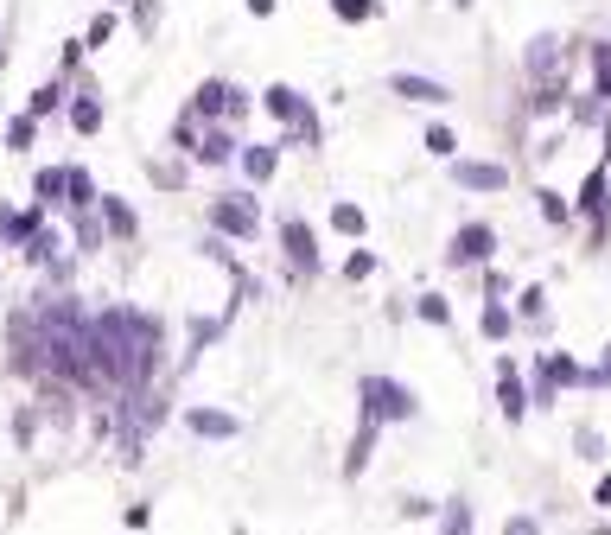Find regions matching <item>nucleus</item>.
Masks as SVG:
<instances>
[{"instance_id": "f257e3e1", "label": "nucleus", "mask_w": 611, "mask_h": 535, "mask_svg": "<svg viewBox=\"0 0 611 535\" xmlns=\"http://www.w3.org/2000/svg\"><path fill=\"white\" fill-rule=\"evenodd\" d=\"M357 421L408 427V421H421V395L401 383V376H389V370H363L357 376Z\"/></svg>"}, {"instance_id": "f03ea898", "label": "nucleus", "mask_w": 611, "mask_h": 535, "mask_svg": "<svg viewBox=\"0 0 611 535\" xmlns=\"http://www.w3.org/2000/svg\"><path fill=\"white\" fill-rule=\"evenodd\" d=\"M261 115L281 128V147H312V153L325 147L319 109H312V96L293 90V83H268V90H261Z\"/></svg>"}, {"instance_id": "7ed1b4c3", "label": "nucleus", "mask_w": 611, "mask_h": 535, "mask_svg": "<svg viewBox=\"0 0 611 535\" xmlns=\"http://www.w3.org/2000/svg\"><path fill=\"white\" fill-rule=\"evenodd\" d=\"M185 109L198 115L204 128H242V122L261 109V96H249V90H242V83H230V77H204L198 90L185 96Z\"/></svg>"}, {"instance_id": "20e7f679", "label": "nucleus", "mask_w": 611, "mask_h": 535, "mask_svg": "<svg viewBox=\"0 0 611 535\" xmlns=\"http://www.w3.org/2000/svg\"><path fill=\"white\" fill-rule=\"evenodd\" d=\"M204 223H211V236H223V243H261V230H268L255 192H217L204 204Z\"/></svg>"}, {"instance_id": "39448f33", "label": "nucleus", "mask_w": 611, "mask_h": 535, "mask_svg": "<svg viewBox=\"0 0 611 535\" xmlns=\"http://www.w3.org/2000/svg\"><path fill=\"white\" fill-rule=\"evenodd\" d=\"M274 243H281L287 281H319V274H325V249H319V230H312L306 217H281V223H274Z\"/></svg>"}, {"instance_id": "423d86ee", "label": "nucleus", "mask_w": 611, "mask_h": 535, "mask_svg": "<svg viewBox=\"0 0 611 535\" xmlns=\"http://www.w3.org/2000/svg\"><path fill=\"white\" fill-rule=\"evenodd\" d=\"M497 262V223L491 217H465L459 230L446 236V268L452 274H484Z\"/></svg>"}, {"instance_id": "0eeeda50", "label": "nucleus", "mask_w": 611, "mask_h": 535, "mask_svg": "<svg viewBox=\"0 0 611 535\" xmlns=\"http://www.w3.org/2000/svg\"><path fill=\"white\" fill-rule=\"evenodd\" d=\"M529 376H548V383L561 389V395H567V389H586V395H592V389H605L599 364H580L573 351H535V357H529Z\"/></svg>"}, {"instance_id": "6e6552de", "label": "nucleus", "mask_w": 611, "mask_h": 535, "mask_svg": "<svg viewBox=\"0 0 611 535\" xmlns=\"http://www.w3.org/2000/svg\"><path fill=\"white\" fill-rule=\"evenodd\" d=\"M39 230H51L45 204H7V198H0V243H7V249H26Z\"/></svg>"}, {"instance_id": "1a4fd4ad", "label": "nucleus", "mask_w": 611, "mask_h": 535, "mask_svg": "<svg viewBox=\"0 0 611 535\" xmlns=\"http://www.w3.org/2000/svg\"><path fill=\"white\" fill-rule=\"evenodd\" d=\"M382 90L401 96V102H421V109H446V102H452V83L421 77V71H389V77H382Z\"/></svg>"}, {"instance_id": "9d476101", "label": "nucleus", "mask_w": 611, "mask_h": 535, "mask_svg": "<svg viewBox=\"0 0 611 535\" xmlns=\"http://www.w3.org/2000/svg\"><path fill=\"white\" fill-rule=\"evenodd\" d=\"M446 179L459 185V192H510L516 172L503 166V160H452V166H446Z\"/></svg>"}, {"instance_id": "9b49d317", "label": "nucleus", "mask_w": 611, "mask_h": 535, "mask_svg": "<svg viewBox=\"0 0 611 535\" xmlns=\"http://www.w3.org/2000/svg\"><path fill=\"white\" fill-rule=\"evenodd\" d=\"M573 217H580V223H611V166L605 160L580 179V192H573Z\"/></svg>"}, {"instance_id": "f8f14e48", "label": "nucleus", "mask_w": 611, "mask_h": 535, "mask_svg": "<svg viewBox=\"0 0 611 535\" xmlns=\"http://www.w3.org/2000/svg\"><path fill=\"white\" fill-rule=\"evenodd\" d=\"M179 421H185V434H198V440H236V434H242V414H230V408H211V402L179 408Z\"/></svg>"}, {"instance_id": "ddd939ff", "label": "nucleus", "mask_w": 611, "mask_h": 535, "mask_svg": "<svg viewBox=\"0 0 611 535\" xmlns=\"http://www.w3.org/2000/svg\"><path fill=\"white\" fill-rule=\"evenodd\" d=\"M64 122H71L83 141H90V134H102L109 109H102V90H96V83H77V90H71V109H64Z\"/></svg>"}, {"instance_id": "4468645a", "label": "nucleus", "mask_w": 611, "mask_h": 535, "mask_svg": "<svg viewBox=\"0 0 611 535\" xmlns=\"http://www.w3.org/2000/svg\"><path fill=\"white\" fill-rule=\"evenodd\" d=\"M230 319L236 313H211V319H185V357H179V364H172V370H191V364H198V357H204V344H217L223 332H230Z\"/></svg>"}, {"instance_id": "2eb2a0df", "label": "nucleus", "mask_w": 611, "mask_h": 535, "mask_svg": "<svg viewBox=\"0 0 611 535\" xmlns=\"http://www.w3.org/2000/svg\"><path fill=\"white\" fill-rule=\"evenodd\" d=\"M96 217H102V230H109V243H134V236H141V211H134L121 192H102Z\"/></svg>"}, {"instance_id": "dca6fc26", "label": "nucleus", "mask_w": 611, "mask_h": 535, "mask_svg": "<svg viewBox=\"0 0 611 535\" xmlns=\"http://www.w3.org/2000/svg\"><path fill=\"white\" fill-rule=\"evenodd\" d=\"M516 332H522V325H516V306H510V300H484V306H478V338H484V344H497V351H503Z\"/></svg>"}, {"instance_id": "f3484780", "label": "nucleus", "mask_w": 611, "mask_h": 535, "mask_svg": "<svg viewBox=\"0 0 611 535\" xmlns=\"http://www.w3.org/2000/svg\"><path fill=\"white\" fill-rule=\"evenodd\" d=\"M198 166H211V172H223V166H236L242 160V141H236V128H204V141H198V153H191Z\"/></svg>"}, {"instance_id": "a211bd4d", "label": "nucleus", "mask_w": 611, "mask_h": 535, "mask_svg": "<svg viewBox=\"0 0 611 535\" xmlns=\"http://www.w3.org/2000/svg\"><path fill=\"white\" fill-rule=\"evenodd\" d=\"M281 141H255V147H242V160H236V172H242V179H249V185H268L274 179V172H281Z\"/></svg>"}, {"instance_id": "6ab92c4d", "label": "nucleus", "mask_w": 611, "mask_h": 535, "mask_svg": "<svg viewBox=\"0 0 611 535\" xmlns=\"http://www.w3.org/2000/svg\"><path fill=\"white\" fill-rule=\"evenodd\" d=\"M516 325H522V332H548V287H541V281H529V287H516Z\"/></svg>"}, {"instance_id": "aec40b11", "label": "nucleus", "mask_w": 611, "mask_h": 535, "mask_svg": "<svg viewBox=\"0 0 611 535\" xmlns=\"http://www.w3.org/2000/svg\"><path fill=\"white\" fill-rule=\"evenodd\" d=\"M64 198H71V166H39V172H32V204L64 211Z\"/></svg>"}, {"instance_id": "412c9836", "label": "nucleus", "mask_w": 611, "mask_h": 535, "mask_svg": "<svg viewBox=\"0 0 611 535\" xmlns=\"http://www.w3.org/2000/svg\"><path fill=\"white\" fill-rule=\"evenodd\" d=\"M433 535H478V516H471V497H465V491L440 497V516H433Z\"/></svg>"}, {"instance_id": "4be33fe9", "label": "nucleus", "mask_w": 611, "mask_h": 535, "mask_svg": "<svg viewBox=\"0 0 611 535\" xmlns=\"http://www.w3.org/2000/svg\"><path fill=\"white\" fill-rule=\"evenodd\" d=\"M64 109H71V83H64V77H45L39 90L26 96V115H32V122H51V115H64Z\"/></svg>"}, {"instance_id": "5701e85b", "label": "nucleus", "mask_w": 611, "mask_h": 535, "mask_svg": "<svg viewBox=\"0 0 611 535\" xmlns=\"http://www.w3.org/2000/svg\"><path fill=\"white\" fill-rule=\"evenodd\" d=\"M376 440H382V427H370V421H357V434H351V446H344V478H357L370 472V459H376Z\"/></svg>"}, {"instance_id": "b1692460", "label": "nucleus", "mask_w": 611, "mask_h": 535, "mask_svg": "<svg viewBox=\"0 0 611 535\" xmlns=\"http://www.w3.org/2000/svg\"><path fill=\"white\" fill-rule=\"evenodd\" d=\"M586 71H592V96L611 102V32L586 39Z\"/></svg>"}, {"instance_id": "393cba45", "label": "nucleus", "mask_w": 611, "mask_h": 535, "mask_svg": "<svg viewBox=\"0 0 611 535\" xmlns=\"http://www.w3.org/2000/svg\"><path fill=\"white\" fill-rule=\"evenodd\" d=\"M414 319L433 325V332H452V300L440 287H421V293H414Z\"/></svg>"}, {"instance_id": "a878e982", "label": "nucleus", "mask_w": 611, "mask_h": 535, "mask_svg": "<svg viewBox=\"0 0 611 535\" xmlns=\"http://www.w3.org/2000/svg\"><path fill=\"white\" fill-rule=\"evenodd\" d=\"M535 211H541L548 230H573V223H580V217H573V204L554 192V185H535Z\"/></svg>"}, {"instance_id": "bb28decb", "label": "nucleus", "mask_w": 611, "mask_h": 535, "mask_svg": "<svg viewBox=\"0 0 611 535\" xmlns=\"http://www.w3.org/2000/svg\"><path fill=\"white\" fill-rule=\"evenodd\" d=\"M26 262H32V268H45V274L64 262V230H58V223H51V230H39V236L26 243Z\"/></svg>"}, {"instance_id": "cd10ccee", "label": "nucleus", "mask_w": 611, "mask_h": 535, "mask_svg": "<svg viewBox=\"0 0 611 535\" xmlns=\"http://www.w3.org/2000/svg\"><path fill=\"white\" fill-rule=\"evenodd\" d=\"M71 243H77L83 255H102L109 230H102V217H96V211H71Z\"/></svg>"}, {"instance_id": "c85d7f7f", "label": "nucleus", "mask_w": 611, "mask_h": 535, "mask_svg": "<svg viewBox=\"0 0 611 535\" xmlns=\"http://www.w3.org/2000/svg\"><path fill=\"white\" fill-rule=\"evenodd\" d=\"M605 122H611V102H599L592 90L567 102V128H605Z\"/></svg>"}, {"instance_id": "c756f323", "label": "nucleus", "mask_w": 611, "mask_h": 535, "mask_svg": "<svg viewBox=\"0 0 611 535\" xmlns=\"http://www.w3.org/2000/svg\"><path fill=\"white\" fill-rule=\"evenodd\" d=\"M96 204H102V192H96L90 166H77V160H71V198H64V217H71V211H96Z\"/></svg>"}, {"instance_id": "7c9ffc66", "label": "nucleus", "mask_w": 611, "mask_h": 535, "mask_svg": "<svg viewBox=\"0 0 611 535\" xmlns=\"http://www.w3.org/2000/svg\"><path fill=\"white\" fill-rule=\"evenodd\" d=\"M338 274H344L351 287H363V281H376V274H382V255H376L370 243H357L351 255H344V268H338Z\"/></svg>"}, {"instance_id": "2f4dec72", "label": "nucleus", "mask_w": 611, "mask_h": 535, "mask_svg": "<svg viewBox=\"0 0 611 535\" xmlns=\"http://www.w3.org/2000/svg\"><path fill=\"white\" fill-rule=\"evenodd\" d=\"M331 7V20L338 26H370V20H382V0H325Z\"/></svg>"}, {"instance_id": "473e14b6", "label": "nucleus", "mask_w": 611, "mask_h": 535, "mask_svg": "<svg viewBox=\"0 0 611 535\" xmlns=\"http://www.w3.org/2000/svg\"><path fill=\"white\" fill-rule=\"evenodd\" d=\"M421 147L433 153V160H459V128H452V122H427V134H421Z\"/></svg>"}, {"instance_id": "72a5a7b5", "label": "nucleus", "mask_w": 611, "mask_h": 535, "mask_svg": "<svg viewBox=\"0 0 611 535\" xmlns=\"http://www.w3.org/2000/svg\"><path fill=\"white\" fill-rule=\"evenodd\" d=\"M331 230H338V236H357V243H363V230H370V211H363V204H351V198H338V204H331Z\"/></svg>"}, {"instance_id": "f704fd0d", "label": "nucleus", "mask_w": 611, "mask_h": 535, "mask_svg": "<svg viewBox=\"0 0 611 535\" xmlns=\"http://www.w3.org/2000/svg\"><path fill=\"white\" fill-rule=\"evenodd\" d=\"M573 453H580L586 465H605V434L592 421H573Z\"/></svg>"}, {"instance_id": "c9c22d12", "label": "nucleus", "mask_w": 611, "mask_h": 535, "mask_svg": "<svg viewBox=\"0 0 611 535\" xmlns=\"http://www.w3.org/2000/svg\"><path fill=\"white\" fill-rule=\"evenodd\" d=\"M198 141H204V122H198L191 109H179V115H172V147H179V153H198Z\"/></svg>"}, {"instance_id": "e433bc0d", "label": "nucleus", "mask_w": 611, "mask_h": 535, "mask_svg": "<svg viewBox=\"0 0 611 535\" xmlns=\"http://www.w3.org/2000/svg\"><path fill=\"white\" fill-rule=\"evenodd\" d=\"M0 141H7V153H32V141H39V122L20 109V115L7 122V134H0Z\"/></svg>"}, {"instance_id": "4c0bfd02", "label": "nucleus", "mask_w": 611, "mask_h": 535, "mask_svg": "<svg viewBox=\"0 0 611 535\" xmlns=\"http://www.w3.org/2000/svg\"><path fill=\"white\" fill-rule=\"evenodd\" d=\"M115 32H121V13H115V7H102V13H96V20H90V26H83V45H90V51H102V45H109V39H115Z\"/></svg>"}, {"instance_id": "58836bf2", "label": "nucleus", "mask_w": 611, "mask_h": 535, "mask_svg": "<svg viewBox=\"0 0 611 535\" xmlns=\"http://www.w3.org/2000/svg\"><path fill=\"white\" fill-rule=\"evenodd\" d=\"M395 510H401V523H433V516H440V504H433V497H421V491H401Z\"/></svg>"}, {"instance_id": "ea45409f", "label": "nucleus", "mask_w": 611, "mask_h": 535, "mask_svg": "<svg viewBox=\"0 0 611 535\" xmlns=\"http://www.w3.org/2000/svg\"><path fill=\"white\" fill-rule=\"evenodd\" d=\"M147 179L160 185V192H185L191 172H185V166H172V160H147Z\"/></svg>"}, {"instance_id": "a19ab883", "label": "nucleus", "mask_w": 611, "mask_h": 535, "mask_svg": "<svg viewBox=\"0 0 611 535\" xmlns=\"http://www.w3.org/2000/svg\"><path fill=\"white\" fill-rule=\"evenodd\" d=\"M83 58H90V45H83V39H64V45H58V77H64V83L83 77Z\"/></svg>"}, {"instance_id": "79ce46f5", "label": "nucleus", "mask_w": 611, "mask_h": 535, "mask_svg": "<svg viewBox=\"0 0 611 535\" xmlns=\"http://www.w3.org/2000/svg\"><path fill=\"white\" fill-rule=\"evenodd\" d=\"M478 293H484V300H516V281L503 268H484L478 274Z\"/></svg>"}, {"instance_id": "37998d69", "label": "nucleus", "mask_w": 611, "mask_h": 535, "mask_svg": "<svg viewBox=\"0 0 611 535\" xmlns=\"http://www.w3.org/2000/svg\"><path fill=\"white\" fill-rule=\"evenodd\" d=\"M128 7H134V32L153 39V32H160V7H166V0H128Z\"/></svg>"}, {"instance_id": "c03bdc74", "label": "nucleus", "mask_w": 611, "mask_h": 535, "mask_svg": "<svg viewBox=\"0 0 611 535\" xmlns=\"http://www.w3.org/2000/svg\"><path fill=\"white\" fill-rule=\"evenodd\" d=\"M529 402H535V414H554L561 408V389H554L548 376H529Z\"/></svg>"}, {"instance_id": "a18cd8bd", "label": "nucleus", "mask_w": 611, "mask_h": 535, "mask_svg": "<svg viewBox=\"0 0 611 535\" xmlns=\"http://www.w3.org/2000/svg\"><path fill=\"white\" fill-rule=\"evenodd\" d=\"M13 440H20V446L39 440V408H20V414H13Z\"/></svg>"}, {"instance_id": "49530a36", "label": "nucleus", "mask_w": 611, "mask_h": 535, "mask_svg": "<svg viewBox=\"0 0 611 535\" xmlns=\"http://www.w3.org/2000/svg\"><path fill=\"white\" fill-rule=\"evenodd\" d=\"M503 535H541V516H535V510H516V516H503Z\"/></svg>"}, {"instance_id": "de8ad7c7", "label": "nucleus", "mask_w": 611, "mask_h": 535, "mask_svg": "<svg viewBox=\"0 0 611 535\" xmlns=\"http://www.w3.org/2000/svg\"><path fill=\"white\" fill-rule=\"evenodd\" d=\"M121 523H128V529H153V504H128V510H121Z\"/></svg>"}, {"instance_id": "09e8293b", "label": "nucleus", "mask_w": 611, "mask_h": 535, "mask_svg": "<svg viewBox=\"0 0 611 535\" xmlns=\"http://www.w3.org/2000/svg\"><path fill=\"white\" fill-rule=\"evenodd\" d=\"M382 319L401 325V319H414V306H408V300H382Z\"/></svg>"}, {"instance_id": "8fccbe9b", "label": "nucleus", "mask_w": 611, "mask_h": 535, "mask_svg": "<svg viewBox=\"0 0 611 535\" xmlns=\"http://www.w3.org/2000/svg\"><path fill=\"white\" fill-rule=\"evenodd\" d=\"M592 504L611 510V472H605V478H592Z\"/></svg>"}, {"instance_id": "3c124183", "label": "nucleus", "mask_w": 611, "mask_h": 535, "mask_svg": "<svg viewBox=\"0 0 611 535\" xmlns=\"http://www.w3.org/2000/svg\"><path fill=\"white\" fill-rule=\"evenodd\" d=\"M249 13H255V20H274V13H281V0H249Z\"/></svg>"}, {"instance_id": "603ef678", "label": "nucleus", "mask_w": 611, "mask_h": 535, "mask_svg": "<svg viewBox=\"0 0 611 535\" xmlns=\"http://www.w3.org/2000/svg\"><path fill=\"white\" fill-rule=\"evenodd\" d=\"M599 376H605V389H611V344L599 351Z\"/></svg>"}, {"instance_id": "864d4df0", "label": "nucleus", "mask_w": 611, "mask_h": 535, "mask_svg": "<svg viewBox=\"0 0 611 535\" xmlns=\"http://www.w3.org/2000/svg\"><path fill=\"white\" fill-rule=\"evenodd\" d=\"M586 535H611V523H592V529H586Z\"/></svg>"}, {"instance_id": "5fc2aeb1", "label": "nucleus", "mask_w": 611, "mask_h": 535, "mask_svg": "<svg viewBox=\"0 0 611 535\" xmlns=\"http://www.w3.org/2000/svg\"><path fill=\"white\" fill-rule=\"evenodd\" d=\"M452 7H459V13H471V7H478V0H452Z\"/></svg>"}, {"instance_id": "6e6d98bb", "label": "nucleus", "mask_w": 611, "mask_h": 535, "mask_svg": "<svg viewBox=\"0 0 611 535\" xmlns=\"http://www.w3.org/2000/svg\"><path fill=\"white\" fill-rule=\"evenodd\" d=\"M109 7H115V0H109Z\"/></svg>"}]
</instances>
